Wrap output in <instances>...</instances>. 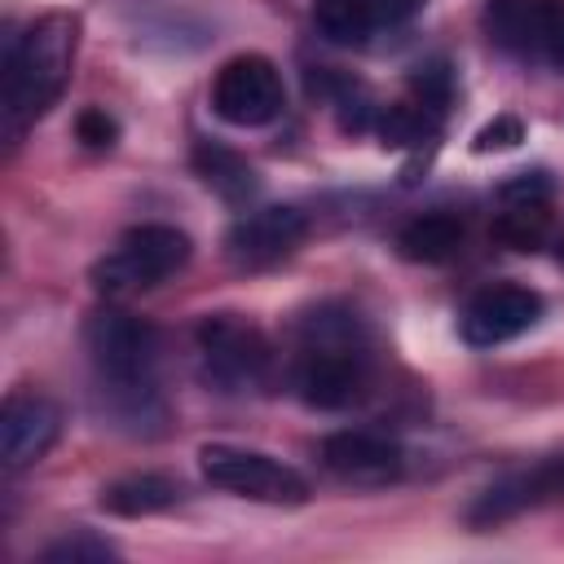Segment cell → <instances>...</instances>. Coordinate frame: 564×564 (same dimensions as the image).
<instances>
[{
  "instance_id": "7",
  "label": "cell",
  "mask_w": 564,
  "mask_h": 564,
  "mask_svg": "<svg viewBox=\"0 0 564 564\" xmlns=\"http://www.w3.org/2000/svg\"><path fill=\"white\" fill-rule=\"evenodd\" d=\"M286 88L269 57L238 53L229 57L212 79V110L234 128H264L282 115Z\"/></svg>"
},
{
  "instance_id": "15",
  "label": "cell",
  "mask_w": 564,
  "mask_h": 564,
  "mask_svg": "<svg viewBox=\"0 0 564 564\" xmlns=\"http://www.w3.org/2000/svg\"><path fill=\"white\" fill-rule=\"evenodd\" d=\"M176 498H181L176 480H167V476H159V471L123 476V480H115V485H106V489H101V507H106V511H115V516H128V520H137V516H154V511H167Z\"/></svg>"
},
{
  "instance_id": "22",
  "label": "cell",
  "mask_w": 564,
  "mask_h": 564,
  "mask_svg": "<svg viewBox=\"0 0 564 564\" xmlns=\"http://www.w3.org/2000/svg\"><path fill=\"white\" fill-rule=\"evenodd\" d=\"M75 137L84 141V145H93V150H106V145H115V137H119V123L106 115V110H84L79 119H75Z\"/></svg>"
},
{
  "instance_id": "5",
  "label": "cell",
  "mask_w": 564,
  "mask_h": 564,
  "mask_svg": "<svg viewBox=\"0 0 564 564\" xmlns=\"http://www.w3.org/2000/svg\"><path fill=\"white\" fill-rule=\"evenodd\" d=\"M203 379L220 392H251L269 375V339L238 313H212L194 330Z\"/></svg>"
},
{
  "instance_id": "4",
  "label": "cell",
  "mask_w": 564,
  "mask_h": 564,
  "mask_svg": "<svg viewBox=\"0 0 564 564\" xmlns=\"http://www.w3.org/2000/svg\"><path fill=\"white\" fill-rule=\"evenodd\" d=\"M189 264V238L176 225H132L97 264H93V286L110 300L159 286L176 269Z\"/></svg>"
},
{
  "instance_id": "11",
  "label": "cell",
  "mask_w": 564,
  "mask_h": 564,
  "mask_svg": "<svg viewBox=\"0 0 564 564\" xmlns=\"http://www.w3.org/2000/svg\"><path fill=\"white\" fill-rule=\"evenodd\" d=\"M560 494H564V449L524 467V471L498 476L489 489L476 494V502L467 507V520L471 524H502V520H511V516H520L546 498H560Z\"/></svg>"
},
{
  "instance_id": "2",
  "label": "cell",
  "mask_w": 564,
  "mask_h": 564,
  "mask_svg": "<svg viewBox=\"0 0 564 564\" xmlns=\"http://www.w3.org/2000/svg\"><path fill=\"white\" fill-rule=\"evenodd\" d=\"M366 352L348 313H313L295 366V392L313 410H348L366 397Z\"/></svg>"
},
{
  "instance_id": "14",
  "label": "cell",
  "mask_w": 564,
  "mask_h": 564,
  "mask_svg": "<svg viewBox=\"0 0 564 564\" xmlns=\"http://www.w3.org/2000/svg\"><path fill=\"white\" fill-rule=\"evenodd\" d=\"M397 247L414 264H441L463 251V220L454 212H423L397 234Z\"/></svg>"
},
{
  "instance_id": "1",
  "label": "cell",
  "mask_w": 564,
  "mask_h": 564,
  "mask_svg": "<svg viewBox=\"0 0 564 564\" xmlns=\"http://www.w3.org/2000/svg\"><path fill=\"white\" fill-rule=\"evenodd\" d=\"M75 44H79V18L75 13H44L35 18L4 53V97H0V119L4 137L18 141L66 88L70 66H75Z\"/></svg>"
},
{
  "instance_id": "20",
  "label": "cell",
  "mask_w": 564,
  "mask_h": 564,
  "mask_svg": "<svg viewBox=\"0 0 564 564\" xmlns=\"http://www.w3.org/2000/svg\"><path fill=\"white\" fill-rule=\"evenodd\" d=\"M410 84H414V93H419V106H427V110H445L449 88H454V79H449V66H445V62H427V66H419Z\"/></svg>"
},
{
  "instance_id": "17",
  "label": "cell",
  "mask_w": 564,
  "mask_h": 564,
  "mask_svg": "<svg viewBox=\"0 0 564 564\" xmlns=\"http://www.w3.org/2000/svg\"><path fill=\"white\" fill-rule=\"evenodd\" d=\"M551 234V212L546 203H507L494 220V238L511 251H533Z\"/></svg>"
},
{
  "instance_id": "12",
  "label": "cell",
  "mask_w": 564,
  "mask_h": 564,
  "mask_svg": "<svg viewBox=\"0 0 564 564\" xmlns=\"http://www.w3.org/2000/svg\"><path fill=\"white\" fill-rule=\"evenodd\" d=\"M62 432V410L40 392H13L0 410V458L9 471L40 463Z\"/></svg>"
},
{
  "instance_id": "10",
  "label": "cell",
  "mask_w": 564,
  "mask_h": 564,
  "mask_svg": "<svg viewBox=\"0 0 564 564\" xmlns=\"http://www.w3.org/2000/svg\"><path fill=\"white\" fill-rule=\"evenodd\" d=\"M304 242V216L295 207H256L225 234V256L238 269H269Z\"/></svg>"
},
{
  "instance_id": "24",
  "label": "cell",
  "mask_w": 564,
  "mask_h": 564,
  "mask_svg": "<svg viewBox=\"0 0 564 564\" xmlns=\"http://www.w3.org/2000/svg\"><path fill=\"white\" fill-rule=\"evenodd\" d=\"M419 9H423V0H370V13L379 26H397V22L414 18Z\"/></svg>"
},
{
  "instance_id": "8",
  "label": "cell",
  "mask_w": 564,
  "mask_h": 564,
  "mask_svg": "<svg viewBox=\"0 0 564 564\" xmlns=\"http://www.w3.org/2000/svg\"><path fill=\"white\" fill-rule=\"evenodd\" d=\"M542 317V295L516 282H494L485 291H476L458 317V335L471 348H498L516 335H524L533 322Z\"/></svg>"
},
{
  "instance_id": "18",
  "label": "cell",
  "mask_w": 564,
  "mask_h": 564,
  "mask_svg": "<svg viewBox=\"0 0 564 564\" xmlns=\"http://www.w3.org/2000/svg\"><path fill=\"white\" fill-rule=\"evenodd\" d=\"M313 18H317V31L335 44H366V35L379 26L370 13V0H317Z\"/></svg>"
},
{
  "instance_id": "13",
  "label": "cell",
  "mask_w": 564,
  "mask_h": 564,
  "mask_svg": "<svg viewBox=\"0 0 564 564\" xmlns=\"http://www.w3.org/2000/svg\"><path fill=\"white\" fill-rule=\"evenodd\" d=\"M555 13L560 9L538 4V0H489L485 4V26H489V40L494 44H502L511 53H524V57L529 53L542 57Z\"/></svg>"
},
{
  "instance_id": "21",
  "label": "cell",
  "mask_w": 564,
  "mask_h": 564,
  "mask_svg": "<svg viewBox=\"0 0 564 564\" xmlns=\"http://www.w3.org/2000/svg\"><path fill=\"white\" fill-rule=\"evenodd\" d=\"M524 141V123L516 119V115H498L494 123H485L480 132H476V150L480 154H489V150H511V145H520Z\"/></svg>"
},
{
  "instance_id": "9",
  "label": "cell",
  "mask_w": 564,
  "mask_h": 564,
  "mask_svg": "<svg viewBox=\"0 0 564 564\" xmlns=\"http://www.w3.org/2000/svg\"><path fill=\"white\" fill-rule=\"evenodd\" d=\"M322 463L330 476H339L344 485H361V489H379L392 485L405 467V454L397 441H388L383 432H366V427H344L330 432L322 441Z\"/></svg>"
},
{
  "instance_id": "6",
  "label": "cell",
  "mask_w": 564,
  "mask_h": 564,
  "mask_svg": "<svg viewBox=\"0 0 564 564\" xmlns=\"http://www.w3.org/2000/svg\"><path fill=\"white\" fill-rule=\"evenodd\" d=\"M198 467L216 489H229L238 498L251 502H269V507H300L308 498V485L295 467L278 463L273 454L260 449H242V445H203L198 449Z\"/></svg>"
},
{
  "instance_id": "3",
  "label": "cell",
  "mask_w": 564,
  "mask_h": 564,
  "mask_svg": "<svg viewBox=\"0 0 564 564\" xmlns=\"http://www.w3.org/2000/svg\"><path fill=\"white\" fill-rule=\"evenodd\" d=\"M84 344L97 370V383L128 401L132 414H145V401H154V326L123 313V308H97L84 326Z\"/></svg>"
},
{
  "instance_id": "25",
  "label": "cell",
  "mask_w": 564,
  "mask_h": 564,
  "mask_svg": "<svg viewBox=\"0 0 564 564\" xmlns=\"http://www.w3.org/2000/svg\"><path fill=\"white\" fill-rule=\"evenodd\" d=\"M542 57H546V62H555V66L564 70V13H555V22H551V35H546Z\"/></svg>"
},
{
  "instance_id": "23",
  "label": "cell",
  "mask_w": 564,
  "mask_h": 564,
  "mask_svg": "<svg viewBox=\"0 0 564 564\" xmlns=\"http://www.w3.org/2000/svg\"><path fill=\"white\" fill-rule=\"evenodd\" d=\"M498 194L502 203H551V181L546 172H516Z\"/></svg>"
},
{
  "instance_id": "19",
  "label": "cell",
  "mask_w": 564,
  "mask_h": 564,
  "mask_svg": "<svg viewBox=\"0 0 564 564\" xmlns=\"http://www.w3.org/2000/svg\"><path fill=\"white\" fill-rule=\"evenodd\" d=\"M40 560L44 564H106V560H115V546L93 533H70V538H57L53 546H44Z\"/></svg>"
},
{
  "instance_id": "16",
  "label": "cell",
  "mask_w": 564,
  "mask_h": 564,
  "mask_svg": "<svg viewBox=\"0 0 564 564\" xmlns=\"http://www.w3.org/2000/svg\"><path fill=\"white\" fill-rule=\"evenodd\" d=\"M194 167H198V176H203L225 203H247V198L256 194V172H251V163H247L242 154L225 150V145L203 141V145L194 150Z\"/></svg>"
},
{
  "instance_id": "26",
  "label": "cell",
  "mask_w": 564,
  "mask_h": 564,
  "mask_svg": "<svg viewBox=\"0 0 564 564\" xmlns=\"http://www.w3.org/2000/svg\"><path fill=\"white\" fill-rule=\"evenodd\" d=\"M560 260H564V238H560Z\"/></svg>"
}]
</instances>
